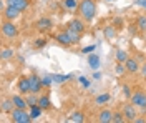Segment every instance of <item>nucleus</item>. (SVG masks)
I'll return each instance as SVG.
<instances>
[{"instance_id": "20e7f679", "label": "nucleus", "mask_w": 146, "mask_h": 123, "mask_svg": "<svg viewBox=\"0 0 146 123\" xmlns=\"http://www.w3.org/2000/svg\"><path fill=\"white\" fill-rule=\"evenodd\" d=\"M131 103L135 105L136 108H141V110H146V93L138 90L131 95Z\"/></svg>"}, {"instance_id": "393cba45", "label": "nucleus", "mask_w": 146, "mask_h": 123, "mask_svg": "<svg viewBox=\"0 0 146 123\" xmlns=\"http://www.w3.org/2000/svg\"><path fill=\"white\" fill-rule=\"evenodd\" d=\"M128 53H126V50H118L116 52V62H119V63H125L128 60Z\"/></svg>"}, {"instance_id": "aec40b11", "label": "nucleus", "mask_w": 146, "mask_h": 123, "mask_svg": "<svg viewBox=\"0 0 146 123\" xmlns=\"http://www.w3.org/2000/svg\"><path fill=\"white\" fill-rule=\"evenodd\" d=\"M88 65H90V68L96 70V68L100 66V57H98V55H90V58H88Z\"/></svg>"}, {"instance_id": "2eb2a0df", "label": "nucleus", "mask_w": 146, "mask_h": 123, "mask_svg": "<svg viewBox=\"0 0 146 123\" xmlns=\"http://www.w3.org/2000/svg\"><path fill=\"white\" fill-rule=\"evenodd\" d=\"M125 66H126V72H129V73H136L138 70H139V63L135 58H128L126 62H125Z\"/></svg>"}, {"instance_id": "5701e85b", "label": "nucleus", "mask_w": 146, "mask_h": 123, "mask_svg": "<svg viewBox=\"0 0 146 123\" xmlns=\"http://www.w3.org/2000/svg\"><path fill=\"white\" fill-rule=\"evenodd\" d=\"M103 35L108 38V40H111V38L116 35V29H115V27H105V29H103Z\"/></svg>"}, {"instance_id": "72a5a7b5", "label": "nucleus", "mask_w": 146, "mask_h": 123, "mask_svg": "<svg viewBox=\"0 0 146 123\" xmlns=\"http://www.w3.org/2000/svg\"><path fill=\"white\" fill-rule=\"evenodd\" d=\"M93 50H95V45H90V47H85V48H83L82 53H91Z\"/></svg>"}, {"instance_id": "c756f323", "label": "nucleus", "mask_w": 146, "mask_h": 123, "mask_svg": "<svg viewBox=\"0 0 146 123\" xmlns=\"http://www.w3.org/2000/svg\"><path fill=\"white\" fill-rule=\"evenodd\" d=\"M123 122H126V120H125V116H123V113H113L111 123H123Z\"/></svg>"}, {"instance_id": "c9c22d12", "label": "nucleus", "mask_w": 146, "mask_h": 123, "mask_svg": "<svg viewBox=\"0 0 146 123\" xmlns=\"http://www.w3.org/2000/svg\"><path fill=\"white\" fill-rule=\"evenodd\" d=\"M141 75H143V76L146 78V62L143 63V66H141Z\"/></svg>"}, {"instance_id": "2f4dec72", "label": "nucleus", "mask_w": 146, "mask_h": 123, "mask_svg": "<svg viewBox=\"0 0 146 123\" xmlns=\"http://www.w3.org/2000/svg\"><path fill=\"white\" fill-rule=\"evenodd\" d=\"M42 82H43V86H50L53 82V76H42Z\"/></svg>"}, {"instance_id": "6e6552de", "label": "nucleus", "mask_w": 146, "mask_h": 123, "mask_svg": "<svg viewBox=\"0 0 146 123\" xmlns=\"http://www.w3.org/2000/svg\"><path fill=\"white\" fill-rule=\"evenodd\" d=\"M53 27V20L48 19V17H43V19H38L36 20V30L38 32H46Z\"/></svg>"}, {"instance_id": "423d86ee", "label": "nucleus", "mask_w": 146, "mask_h": 123, "mask_svg": "<svg viewBox=\"0 0 146 123\" xmlns=\"http://www.w3.org/2000/svg\"><path fill=\"white\" fill-rule=\"evenodd\" d=\"M123 116H125V120L126 122H135L136 120V106L133 103H128L125 108H123Z\"/></svg>"}, {"instance_id": "1a4fd4ad", "label": "nucleus", "mask_w": 146, "mask_h": 123, "mask_svg": "<svg viewBox=\"0 0 146 123\" xmlns=\"http://www.w3.org/2000/svg\"><path fill=\"white\" fill-rule=\"evenodd\" d=\"M53 38L60 43V45H63V47H70V45H73L72 38H70V35H68L66 30H65V32H60V33H56Z\"/></svg>"}, {"instance_id": "f3484780", "label": "nucleus", "mask_w": 146, "mask_h": 123, "mask_svg": "<svg viewBox=\"0 0 146 123\" xmlns=\"http://www.w3.org/2000/svg\"><path fill=\"white\" fill-rule=\"evenodd\" d=\"M38 105H40L43 110H48V108L52 106V100H50V96H48V95H42V96L38 98Z\"/></svg>"}, {"instance_id": "f8f14e48", "label": "nucleus", "mask_w": 146, "mask_h": 123, "mask_svg": "<svg viewBox=\"0 0 146 123\" xmlns=\"http://www.w3.org/2000/svg\"><path fill=\"white\" fill-rule=\"evenodd\" d=\"M12 102L15 105V108H23V110H27V98H23L22 95H12Z\"/></svg>"}, {"instance_id": "f704fd0d", "label": "nucleus", "mask_w": 146, "mask_h": 123, "mask_svg": "<svg viewBox=\"0 0 146 123\" xmlns=\"http://www.w3.org/2000/svg\"><path fill=\"white\" fill-rule=\"evenodd\" d=\"M43 45H45V40H43V38H40V40H35V47L42 48Z\"/></svg>"}, {"instance_id": "cd10ccee", "label": "nucleus", "mask_w": 146, "mask_h": 123, "mask_svg": "<svg viewBox=\"0 0 146 123\" xmlns=\"http://www.w3.org/2000/svg\"><path fill=\"white\" fill-rule=\"evenodd\" d=\"M110 100V93H103V95H100V96H96V105H103V103H106Z\"/></svg>"}, {"instance_id": "a878e982", "label": "nucleus", "mask_w": 146, "mask_h": 123, "mask_svg": "<svg viewBox=\"0 0 146 123\" xmlns=\"http://www.w3.org/2000/svg\"><path fill=\"white\" fill-rule=\"evenodd\" d=\"M66 32H68V35H70V38H72L73 45L80 42V38H82L80 35H82V33H78V32H75V30H68V29H66Z\"/></svg>"}, {"instance_id": "f03ea898", "label": "nucleus", "mask_w": 146, "mask_h": 123, "mask_svg": "<svg viewBox=\"0 0 146 123\" xmlns=\"http://www.w3.org/2000/svg\"><path fill=\"white\" fill-rule=\"evenodd\" d=\"M10 118L13 123H30L32 122V115L25 112L23 108H13L10 112Z\"/></svg>"}, {"instance_id": "a211bd4d", "label": "nucleus", "mask_w": 146, "mask_h": 123, "mask_svg": "<svg viewBox=\"0 0 146 123\" xmlns=\"http://www.w3.org/2000/svg\"><path fill=\"white\" fill-rule=\"evenodd\" d=\"M42 112H43V108H42L40 105H33V106H30V115H32V120L40 118V116H42Z\"/></svg>"}, {"instance_id": "4468645a", "label": "nucleus", "mask_w": 146, "mask_h": 123, "mask_svg": "<svg viewBox=\"0 0 146 123\" xmlns=\"http://www.w3.org/2000/svg\"><path fill=\"white\" fill-rule=\"evenodd\" d=\"M111 118H113V112L108 110V108L101 110L100 113H98V122L100 123H111Z\"/></svg>"}, {"instance_id": "7c9ffc66", "label": "nucleus", "mask_w": 146, "mask_h": 123, "mask_svg": "<svg viewBox=\"0 0 146 123\" xmlns=\"http://www.w3.org/2000/svg\"><path fill=\"white\" fill-rule=\"evenodd\" d=\"M115 72L118 73V75H123L125 72H126V66H125V63H116V66H115Z\"/></svg>"}, {"instance_id": "412c9836", "label": "nucleus", "mask_w": 146, "mask_h": 123, "mask_svg": "<svg viewBox=\"0 0 146 123\" xmlns=\"http://www.w3.org/2000/svg\"><path fill=\"white\" fill-rule=\"evenodd\" d=\"M70 122H73V123H83L85 122V115L82 113V112H75V113L68 118Z\"/></svg>"}, {"instance_id": "c85d7f7f", "label": "nucleus", "mask_w": 146, "mask_h": 123, "mask_svg": "<svg viewBox=\"0 0 146 123\" xmlns=\"http://www.w3.org/2000/svg\"><path fill=\"white\" fill-rule=\"evenodd\" d=\"M0 57L3 58V60H9V58L13 57V50H10V48H3L2 53H0Z\"/></svg>"}, {"instance_id": "4c0bfd02", "label": "nucleus", "mask_w": 146, "mask_h": 123, "mask_svg": "<svg viewBox=\"0 0 146 123\" xmlns=\"http://www.w3.org/2000/svg\"><path fill=\"white\" fill-rule=\"evenodd\" d=\"M138 5H141V7L146 9V0H138Z\"/></svg>"}, {"instance_id": "58836bf2", "label": "nucleus", "mask_w": 146, "mask_h": 123, "mask_svg": "<svg viewBox=\"0 0 146 123\" xmlns=\"http://www.w3.org/2000/svg\"><path fill=\"white\" fill-rule=\"evenodd\" d=\"M108 2H110V0H108Z\"/></svg>"}, {"instance_id": "9d476101", "label": "nucleus", "mask_w": 146, "mask_h": 123, "mask_svg": "<svg viewBox=\"0 0 146 123\" xmlns=\"http://www.w3.org/2000/svg\"><path fill=\"white\" fill-rule=\"evenodd\" d=\"M68 30H75V32H78V33H83L85 32V23H83V20L80 19H73L68 22Z\"/></svg>"}, {"instance_id": "473e14b6", "label": "nucleus", "mask_w": 146, "mask_h": 123, "mask_svg": "<svg viewBox=\"0 0 146 123\" xmlns=\"http://www.w3.org/2000/svg\"><path fill=\"white\" fill-rule=\"evenodd\" d=\"M123 93H125V96H128V98H131V88L128 85L123 86Z\"/></svg>"}, {"instance_id": "4be33fe9", "label": "nucleus", "mask_w": 146, "mask_h": 123, "mask_svg": "<svg viewBox=\"0 0 146 123\" xmlns=\"http://www.w3.org/2000/svg\"><path fill=\"white\" fill-rule=\"evenodd\" d=\"M136 27L141 32H146V15H139L136 19Z\"/></svg>"}, {"instance_id": "e433bc0d", "label": "nucleus", "mask_w": 146, "mask_h": 123, "mask_svg": "<svg viewBox=\"0 0 146 123\" xmlns=\"http://www.w3.org/2000/svg\"><path fill=\"white\" fill-rule=\"evenodd\" d=\"M80 82H82V83H83L85 86H88V85H90V83H88V80H85L83 76H80Z\"/></svg>"}, {"instance_id": "dca6fc26", "label": "nucleus", "mask_w": 146, "mask_h": 123, "mask_svg": "<svg viewBox=\"0 0 146 123\" xmlns=\"http://www.w3.org/2000/svg\"><path fill=\"white\" fill-rule=\"evenodd\" d=\"M13 108H15V105H13V102H12V98H5V100H2V103H0V110H2L3 113H10Z\"/></svg>"}, {"instance_id": "39448f33", "label": "nucleus", "mask_w": 146, "mask_h": 123, "mask_svg": "<svg viewBox=\"0 0 146 123\" xmlns=\"http://www.w3.org/2000/svg\"><path fill=\"white\" fill-rule=\"evenodd\" d=\"M30 93H40L43 90V82H42V76L38 75H30Z\"/></svg>"}, {"instance_id": "9b49d317", "label": "nucleus", "mask_w": 146, "mask_h": 123, "mask_svg": "<svg viewBox=\"0 0 146 123\" xmlns=\"http://www.w3.org/2000/svg\"><path fill=\"white\" fill-rule=\"evenodd\" d=\"M17 88H18V92H20V93L28 95V93H30V78H28V76H22V78L18 80Z\"/></svg>"}, {"instance_id": "ddd939ff", "label": "nucleus", "mask_w": 146, "mask_h": 123, "mask_svg": "<svg viewBox=\"0 0 146 123\" xmlns=\"http://www.w3.org/2000/svg\"><path fill=\"white\" fill-rule=\"evenodd\" d=\"M7 5L17 7L20 12H25L28 9V0H7Z\"/></svg>"}, {"instance_id": "bb28decb", "label": "nucleus", "mask_w": 146, "mask_h": 123, "mask_svg": "<svg viewBox=\"0 0 146 123\" xmlns=\"http://www.w3.org/2000/svg\"><path fill=\"white\" fill-rule=\"evenodd\" d=\"M52 76H53V82H56V83H63V82H68L72 78V75H52Z\"/></svg>"}, {"instance_id": "b1692460", "label": "nucleus", "mask_w": 146, "mask_h": 123, "mask_svg": "<svg viewBox=\"0 0 146 123\" xmlns=\"http://www.w3.org/2000/svg\"><path fill=\"white\" fill-rule=\"evenodd\" d=\"M38 95L36 93H28L27 95V103H28V106H33V105H38Z\"/></svg>"}, {"instance_id": "7ed1b4c3", "label": "nucleus", "mask_w": 146, "mask_h": 123, "mask_svg": "<svg viewBox=\"0 0 146 123\" xmlns=\"http://www.w3.org/2000/svg\"><path fill=\"white\" fill-rule=\"evenodd\" d=\"M2 35L5 38H10V40H13L18 35V29L15 27L13 20H3V23H2Z\"/></svg>"}, {"instance_id": "0eeeda50", "label": "nucleus", "mask_w": 146, "mask_h": 123, "mask_svg": "<svg viewBox=\"0 0 146 123\" xmlns=\"http://www.w3.org/2000/svg\"><path fill=\"white\" fill-rule=\"evenodd\" d=\"M3 20H15L22 13L17 7H12V5H7V7H3Z\"/></svg>"}, {"instance_id": "6ab92c4d", "label": "nucleus", "mask_w": 146, "mask_h": 123, "mask_svg": "<svg viewBox=\"0 0 146 123\" xmlns=\"http://www.w3.org/2000/svg\"><path fill=\"white\" fill-rule=\"evenodd\" d=\"M78 3H80L78 0H63V7L66 10H72V12L78 9Z\"/></svg>"}, {"instance_id": "f257e3e1", "label": "nucleus", "mask_w": 146, "mask_h": 123, "mask_svg": "<svg viewBox=\"0 0 146 123\" xmlns=\"http://www.w3.org/2000/svg\"><path fill=\"white\" fill-rule=\"evenodd\" d=\"M78 12L85 22H91L96 15V0H80Z\"/></svg>"}]
</instances>
